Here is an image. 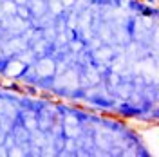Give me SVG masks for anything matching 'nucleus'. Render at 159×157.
Here are the masks:
<instances>
[{
    "label": "nucleus",
    "instance_id": "39448f33",
    "mask_svg": "<svg viewBox=\"0 0 159 157\" xmlns=\"http://www.w3.org/2000/svg\"><path fill=\"white\" fill-rule=\"evenodd\" d=\"M13 2H15L16 6H25V4H27L29 0H13Z\"/></svg>",
    "mask_w": 159,
    "mask_h": 157
},
{
    "label": "nucleus",
    "instance_id": "f03ea898",
    "mask_svg": "<svg viewBox=\"0 0 159 157\" xmlns=\"http://www.w3.org/2000/svg\"><path fill=\"white\" fill-rule=\"evenodd\" d=\"M2 11L6 16H15L16 15V4L13 0H2Z\"/></svg>",
    "mask_w": 159,
    "mask_h": 157
},
{
    "label": "nucleus",
    "instance_id": "f257e3e1",
    "mask_svg": "<svg viewBox=\"0 0 159 157\" xmlns=\"http://www.w3.org/2000/svg\"><path fill=\"white\" fill-rule=\"evenodd\" d=\"M31 11V18H42L47 13V2L45 0H31V4L27 6Z\"/></svg>",
    "mask_w": 159,
    "mask_h": 157
},
{
    "label": "nucleus",
    "instance_id": "7ed1b4c3",
    "mask_svg": "<svg viewBox=\"0 0 159 157\" xmlns=\"http://www.w3.org/2000/svg\"><path fill=\"white\" fill-rule=\"evenodd\" d=\"M16 16L22 20H25V22H29L31 20V11L27 7V4L25 6H16Z\"/></svg>",
    "mask_w": 159,
    "mask_h": 157
},
{
    "label": "nucleus",
    "instance_id": "20e7f679",
    "mask_svg": "<svg viewBox=\"0 0 159 157\" xmlns=\"http://www.w3.org/2000/svg\"><path fill=\"white\" fill-rule=\"evenodd\" d=\"M60 2H61L63 7H70V6H74V0H60Z\"/></svg>",
    "mask_w": 159,
    "mask_h": 157
}]
</instances>
